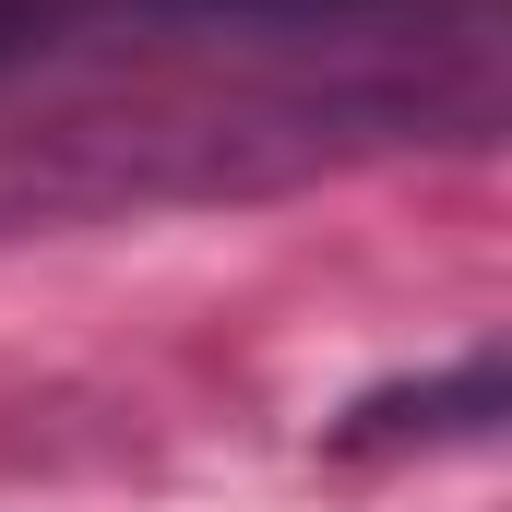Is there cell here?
I'll use <instances>...</instances> for the list:
<instances>
[{
  "label": "cell",
  "instance_id": "1",
  "mask_svg": "<svg viewBox=\"0 0 512 512\" xmlns=\"http://www.w3.org/2000/svg\"><path fill=\"white\" fill-rule=\"evenodd\" d=\"M501 131V36L489 48H393V60H167L0 96V227L72 215H167L286 191L405 143Z\"/></svg>",
  "mask_w": 512,
  "mask_h": 512
},
{
  "label": "cell",
  "instance_id": "2",
  "mask_svg": "<svg viewBox=\"0 0 512 512\" xmlns=\"http://www.w3.org/2000/svg\"><path fill=\"white\" fill-rule=\"evenodd\" d=\"M501 429V346H465L441 382H405V393H370V405H346V453H370V441H489Z\"/></svg>",
  "mask_w": 512,
  "mask_h": 512
}]
</instances>
